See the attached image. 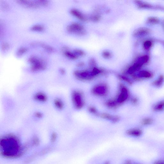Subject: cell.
Returning a JSON list of instances; mask_svg holds the SVG:
<instances>
[{
  "label": "cell",
  "instance_id": "cell-1",
  "mask_svg": "<svg viewBox=\"0 0 164 164\" xmlns=\"http://www.w3.org/2000/svg\"><path fill=\"white\" fill-rule=\"evenodd\" d=\"M1 149L3 156L8 158L18 157L22 153L19 141L13 136L3 138L1 140Z\"/></svg>",
  "mask_w": 164,
  "mask_h": 164
},
{
  "label": "cell",
  "instance_id": "cell-2",
  "mask_svg": "<svg viewBox=\"0 0 164 164\" xmlns=\"http://www.w3.org/2000/svg\"><path fill=\"white\" fill-rule=\"evenodd\" d=\"M31 64V68L33 71L43 70L46 68L45 62L41 59L36 57H31L28 60Z\"/></svg>",
  "mask_w": 164,
  "mask_h": 164
},
{
  "label": "cell",
  "instance_id": "cell-3",
  "mask_svg": "<svg viewBox=\"0 0 164 164\" xmlns=\"http://www.w3.org/2000/svg\"><path fill=\"white\" fill-rule=\"evenodd\" d=\"M69 32L80 35H83L85 31L83 26L77 23H73L68 25L67 28Z\"/></svg>",
  "mask_w": 164,
  "mask_h": 164
},
{
  "label": "cell",
  "instance_id": "cell-4",
  "mask_svg": "<svg viewBox=\"0 0 164 164\" xmlns=\"http://www.w3.org/2000/svg\"><path fill=\"white\" fill-rule=\"evenodd\" d=\"M144 64L139 57L133 64L128 68L127 71V73L130 75L133 74L136 72L138 71Z\"/></svg>",
  "mask_w": 164,
  "mask_h": 164
},
{
  "label": "cell",
  "instance_id": "cell-5",
  "mask_svg": "<svg viewBox=\"0 0 164 164\" xmlns=\"http://www.w3.org/2000/svg\"><path fill=\"white\" fill-rule=\"evenodd\" d=\"M17 2L19 4L26 8L36 9L40 7L38 1L20 0Z\"/></svg>",
  "mask_w": 164,
  "mask_h": 164
},
{
  "label": "cell",
  "instance_id": "cell-6",
  "mask_svg": "<svg viewBox=\"0 0 164 164\" xmlns=\"http://www.w3.org/2000/svg\"><path fill=\"white\" fill-rule=\"evenodd\" d=\"M73 100L75 106L77 109H80L83 106V102L81 94L78 92L73 94Z\"/></svg>",
  "mask_w": 164,
  "mask_h": 164
},
{
  "label": "cell",
  "instance_id": "cell-7",
  "mask_svg": "<svg viewBox=\"0 0 164 164\" xmlns=\"http://www.w3.org/2000/svg\"><path fill=\"white\" fill-rule=\"evenodd\" d=\"M129 94L128 90L124 86L121 88V93L117 100V102L119 104L122 103L128 98Z\"/></svg>",
  "mask_w": 164,
  "mask_h": 164
},
{
  "label": "cell",
  "instance_id": "cell-8",
  "mask_svg": "<svg viewBox=\"0 0 164 164\" xmlns=\"http://www.w3.org/2000/svg\"><path fill=\"white\" fill-rule=\"evenodd\" d=\"M153 76V74L151 72L147 70H143L139 71L137 75H134L133 77L136 80L141 79H149Z\"/></svg>",
  "mask_w": 164,
  "mask_h": 164
},
{
  "label": "cell",
  "instance_id": "cell-9",
  "mask_svg": "<svg viewBox=\"0 0 164 164\" xmlns=\"http://www.w3.org/2000/svg\"><path fill=\"white\" fill-rule=\"evenodd\" d=\"M74 74L78 78L83 80H89L94 78L91 71H76Z\"/></svg>",
  "mask_w": 164,
  "mask_h": 164
},
{
  "label": "cell",
  "instance_id": "cell-10",
  "mask_svg": "<svg viewBox=\"0 0 164 164\" xmlns=\"http://www.w3.org/2000/svg\"><path fill=\"white\" fill-rule=\"evenodd\" d=\"M93 93L96 95L103 96L107 93V88L104 85H98L93 88Z\"/></svg>",
  "mask_w": 164,
  "mask_h": 164
},
{
  "label": "cell",
  "instance_id": "cell-11",
  "mask_svg": "<svg viewBox=\"0 0 164 164\" xmlns=\"http://www.w3.org/2000/svg\"><path fill=\"white\" fill-rule=\"evenodd\" d=\"M150 29L148 28L142 27L138 28L134 31L133 35L134 36L139 37L149 34L151 32Z\"/></svg>",
  "mask_w": 164,
  "mask_h": 164
},
{
  "label": "cell",
  "instance_id": "cell-12",
  "mask_svg": "<svg viewBox=\"0 0 164 164\" xmlns=\"http://www.w3.org/2000/svg\"><path fill=\"white\" fill-rule=\"evenodd\" d=\"M126 133L128 135L133 137H139L142 135V130L138 128L130 129L127 131Z\"/></svg>",
  "mask_w": 164,
  "mask_h": 164
},
{
  "label": "cell",
  "instance_id": "cell-13",
  "mask_svg": "<svg viewBox=\"0 0 164 164\" xmlns=\"http://www.w3.org/2000/svg\"><path fill=\"white\" fill-rule=\"evenodd\" d=\"M70 13L72 15L79 19L80 20L84 21L86 20V18L85 17L84 15L80 11L76 9H71L70 11Z\"/></svg>",
  "mask_w": 164,
  "mask_h": 164
},
{
  "label": "cell",
  "instance_id": "cell-14",
  "mask_svg": "<svg viewBox=\"0 0 164 164\" xmlns=\"http://www.w3.org/2000/svg\"><path fill=\"white\" fill-rule=\"evenodd\" d=\"M164 82V76L163 75H160L157 79L153 82L152 84L153 86L159 88L162 86Z\"/></svg>",
  "mask_w": 164,
  "mask_h": 164
},
{
  "label": "cell",
  "instance_id": "cell-15",
  "mask_svg": "<svg viewBox=\"0 0 164 164\" xmlns=\"http://www.w3.org/2000/svg\"><path fill=\"white\" fill-rule=\"evenodd\" d=\"M64 55L68 58L72 60H76L78 57L75 54L74 52H72L67 50V49L64 48L63 49Z\"/></svg>",
  "mask_w": 164,
  "mask_h": 164
},
{
  "label": "cell",
  "instance_id": "cell-16",
  "mask_svg": "<svg viewBox=\"0 0 164 164\" xmlns=\"http://www.w3.org/2000/svg\"><path fill=\"white\" fill-rule=\"evenodd\" d=\"M34 46H39L44 48V50L48 52H51L54 50L53 48L50 46L46 44L41 42H36L32 44Z\"/></svg>",
  "mask_w": 164,
  "mask_h": 164
},
{
  "label": "cell",
  "instance_id": "cell-17",
  "mask_svg": "<svg viewBox=\"0 0 164 164\" xmlns=\"http://www.w3.org/2000/svg\"><path fill=\"white\" fill-rule=\"evenodd\" d=\"M136 3L138 7L140 8L151 9L153 8V6L149 3L140 1H136Z\"/></svg>",
  "mask_w": 164,
  "mask_h": 164
},
{
  "label": "cell",
  "instance_id": "cell-18",
  "mask_svg": "<svg viewBox=\"0 0 164 164\" xmlns=\"http://www.w3.org/2000/svg\"><path fill=\"white\" fill-rule=\"evenodd\" d=\"M153 109L156 111H160L164 109V100L159 102L154 105Z\"/></svg>",
  "mask_w": 164,
  "mask_h": 164
},
{
  "label": "cell",
  "instance_id": "cell-19",
  "mask_svg": "<svg viewBox=\"0 0 164 164\" xmlns=\"http://www.w3.org/2000/svg\"><path fill=\"white\" fill-rule=\"evenodd\" d=\"M101 116L104 119L110 120L114 122H117L119 120V118L114 116L107 114H103L101 115Z\"/></svg>",
  "mask_w": 164,
  "mask_h": 164
},
{
  "label": "cell",
  "instance_id": "cell-20",
  "mask_svg": "<svg viewBox=\"0 0 164 164\" xmlns=\"http://www.w3.org/2000/svg\"><path fill=\"white\" fill-rule=\"evenodd\" d=\"M159 19L155 17H150L147 19V22L148 23L151 25H156L159 22Z\"/></svg>",
  "mask_w": 164,
  "mask_h": 164
},
{
  "label": "cell",
  "instance_id": "cell-21",
  "mask_svg": "<svg viewBox=\"0 0 164 164\" xmlns=\"http://www.w3.org/2000/svg\"><path fill=\"white\" fill-rule=\"evenodd\" d=\"M43 26L40 25H36L32 26L31 28L32 31L35 32H40L44 30Z\"/></svg>",
  "mask_w": 164,
  "mask_h": 164
},
{
  "label": "cell",
  "instance_id": "cell-22",
  "mask_svg": "<svg viewBox=\"0 0 164 164\" xmlns=\"http://www.w3.org/2000/svg\"><path fill=\"white\" fill-rule=\"evenodd\" d=\"M153 120L151 118L147 117L143 119L142 121V123L143 125H149L153 123Z\"/></svg>",
  "mask_w": 164,
  "mask_h": 164
},
{
  "label": "cell",
  "instance_id": "cell-23",
  "mask_svg": "<svg viewBox=\"0 0 164 164\" xmlns=\"http://www.w3.org/2000/svg\"><path fill=\"white\" fill-rule=\"evenodd\" d=\"M28 49L25 47H21L18 49L16 52V55L18 57L21 56L22 55L27 52Z\"/></svg>",
  "mask_w": 164,
  "mask_h": 164
},
{
  "label": "cell",
  "instance_id": "cell-24",
  "mask_svg": "<svg viewBox=\"0 0 164 164\" xmlns=\"http://www.w3.org/2000/svg\"><path fill=\"white\" fill-rule=\"evenodd\" d=\"M152 43L151 41L147 40L144 42L143 46L144 48L146 50H149L151 47Z\"/></svg>",
  "mask_w": 164,
  "mask_h": 164
},
{
  "label": "cell",
  "instance_id": "cell-25",
  "mask_svg": "<svg viewBox=\"0 0 164 164\" xmlns=\"http://www.w3.org/2000/svg\"><path fill=\"white\" fill-rule=\"evenodd\" d=\"M91 71L92 75L93 77L97 76L101 73V71L100 69L94 67Z\"/></svg>",
  "mask_w": 164,
  "mask_h": 164
},
{
  "label": "cell",
  "instance_id": "cell-26",
  "mask_svg": "<svg viewBox=\"0 0 164 164\" xmlns=\"http://www.w3.org/2000/svg\"><path fill=\"white\" fill-rule=\"evenodd\" d=\"M102 56L104 58L109 59L111 57V54L109 51H104L102 52Z\"/></svg>",
  "mask_w": 164,
  "mask_h": 164
},
{
  "label": "cell",
  "instance_id": "cell-27",
  "mask_svg": "<svg viewBox=\"0 0 164 164\" xmlns=\"http://www.w3.org/2000/svg\"><path fill=\"white\" fill-rule=\"evenodd\" d=\"M119 77L121 79L123 80V81H125L128 83L130 84H131L132 83V81H131L130 78L125 76H124V75H119Z\"/></svg>",
  "mask_w": 164,
  "mask_h": 164
},
{
  "label": "cell",
  "instance_id": "cell-28",
  "mask_svg": "<svg viewBox=\"0 0 164 164\" xmlns=\"http://www.w3.org/2000/svg\"><path fill=\"white\" fill-rule=\"evenodd\" d=\"M9 48V45L8 43L6 42H3L1 45L2 50L3 51L7 50Z\"/></svg>",
  "mask_w": 164,
  "mask_h": 164
},
{
  "label": "cell",
  "instance_id": "cell-29",
  "mask_svg": "<svg viewBox=\"0 0 164 164\" xmlns=\"http://www.w3.org/2000/svg\"><path fill=\"white\" fill-rule=\"evenodd\" d=\"M74 52L78 57L83 56L85 55L84 52L83 51L77 49L75 50Z\"/></svg>",
  "mask_w": 164,
  "mask_h": 164
},
{
  "label": "cell",
  "instance_id": "cell-30",
  "mask_svg": "<svg viewBox=\"0 0 164 164\" xmlns=\"http://www.w3.org/2000/svg\"><path fill=\"white\" fill-rule=\"evenodd\" d=\"M36 98L39 101H44L46 99V97L43 94H38L36 96Z\"/></svg>",
  "mask_w": 164,
  "mask_h": 164
},
{
  "label": "cell",
  "instance_id": "cell-31",
  "mask_svg": "<svg viewBox=\"0 0 164 164\" xmlns=\"http://www.w3.org/2000/svg\"><path fill=\"white\" fill-rule=\"evenodd\" d=\"M107 104L108 107H114L116 106V102L114 101H109L108 102Z\"/></svg>",
  "mask_w": 164,
  "mask_h": 164
},
{
  "label": "cell",
  "instance_id": "cell-32",
  "mask_svg": "<svg viewBox=\"0 0 164 164\" xmlns=\"http://www.w3.org/2000/svg\"><path fill=\"white\" fill-rule=\"evenodd\" d=\"M39 5L41 6H46L48 4V1H38Z\"/></svg>",
  "mask_w": 164,
  "mask_h": 164
},
{
  "label": "cell",
  "instance_id": "cell-33",
  "mask_svg": "<svg viewBox=\"0 0 164 164\" xmlns=\"http://www.w3.org/2000/svg\"><path fill=\"white\" fill-rule=\"evenodd\" d=\"M100 16L98 15H94L91 18L92 20L95 21H97L100 20Z\"/></svg>",
  "mask_w": 164,
  "mask_h": 164
},
{
  "label": "cell",
  "instance_id": "cell-34",
  "mask_svg": "<svg viewBox=\"0 0 164 164\" xmlns=\"http://www.w3.org/2000/svg\"><path fill=\"white\" fill-rule=\"evenodd\" d=\"M134 163L132 160L130 159H128L123 162L122 164H133Z\"/></svg>",
  "mask_w": 164,
  "mask_h": 164
},
{
  "label": "cell",
  "instance_id": "cell-35",
  "mask_svg": "<svg viewBox=\"0 0 164 164\" xmlns=\"http://www.w3.org/2000/svg\"><path fill=\"white\" fill-rule=\"evenodd\" d=\"M153 164H164V159H159L156 160Z\"/></svg>",
  "mask_w": 164,
  "mask_h": 164
},
{
  "label": "cell",
  "instance_id": "cell-36",
  "mask_svg": "<svg viewBox=\"0 0 164 164\" xmlns=\"http://www.w3.org/2000/svg\"><path fill=\"white\" fill-rule=\"evenodd\" d=\"M89 111L92 113L97 114V111L96 109L93 107H90L89 109Z\"/></svg>",
  "mask_w": 164,
  "mask_h": 164
},
{
  "label": "cell",
  "instance_id": "cell-37",
  "mask_svg": "<svg viewBox=\"0 0 164 164\" xmlns=\"http://www.w3.org/2000/svg\"><path fill=\"white\" fill-rule=\"evenodd\" d=\"M1 6H2V8L3 9H5V10L8 9V5L5 2H3L2 4H1Z\"/></svg>",
  "mask_w": 164,
  "mask_h": 164
},
{
  "label": "cell",
  "instance_id": "cell-38",
  "mask_svg": "<svg viewBox=\"0 0 164 164\" xmlns=\"http://www.w3.org/2000/svg\"><path fill=\"white\" fill-rule=\"evenodd\" d=\"M132 102L134 104H136L138 102V100L136 97H133L132 98Z\"/></svg>",
  "mask_w": 164,
  "mask_h": 164
},
{
  "label": "cell",
  "instance_id": "cell-39",
  "mask_svg": "<svg viewBox=\"0 0 164 164\" xmlns=\"http://www.w3.org/2000/svg\"><path fill=\"white\" fill-rule=\"evenodd\" d=\"M55 138H56V136L54 135V134L53 136H52V141H54L55 140Z\"/></svg>",
  "mask_w": 164,
  "mask_h": 164
},
{
  "label": "cell",
  "instance_id": "cell-40",
  "mask_svg": "<svg viewBox=\"0 0 164 164\" xmlns=\"http://www.w3.org/2000/svg\"><path fill=\"white\" fill-rule=\"evenodd\" d=\"M102 164H111V163L109 161H106V162H104Z\"/></svg>",
  "mask_w": 164,
  "mask_h": 164
},
{
  "label": "cell",
  "instance_id": "cell-41",
  "mask_svg": "<svg viewBox=\"0 0 164 164\" xmlns=\"http://www.w3.org/2000/svg\"><path fill=\"white\" fill-rule=\"evenodd\" d=\"M133 164H143L141 163H140L137 162V163H134Z\"/></svg>",
  "mask_w": 164,
  "mask_h": 164
},
{
  "label": "cell",
  "instance_id": "cell-42",
  "mask_svg": "<svg viewBox=\"0 0 164 164\" xmlns=\"http://www.w3.org/2000/svg\"><path fill=\"white\" fill-rule=\"evenodd\" d=\"M162 43L164 45V41H162Z\"/></svg>",
  "mask_w": 164,
  "mask_h": 164
}]
</instances>
